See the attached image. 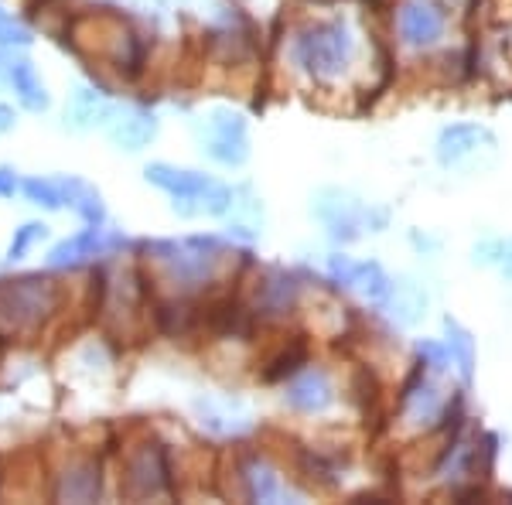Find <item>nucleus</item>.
Returning <instances> with one entry per match:
<instances>
[{"mask_svg": "<svg viewBox=\"0 0 512 505\" xmlns=\"http://www.w3.org/2000/svg\"><path fill=\"white\" fill-rule=\"evenodd\" d=\"M0 21H7V18H4V7H0Z\"/></svg>", "mask_w": 512, "mask_h": 505, "instance_id": "30", "label": "nucleus"}, {"mask_svg": "<svg viewBox=\"0 0 512 505\" xmlns=\"http://www.w3.org/2000/svg\"><path fill=\"white\" fill-rule=\"evenodd\" d=\"M0 45L4 48H24V45H31V35L24 28H14V24H7V21H0Z\"/></svg>", "mask_w": 512, "mask_h": 505, "instance_id": "26", "label": "nucleus"}, {"mask_svg": "<svg viewBox=\"0 0 512 505\" xmlns=\"http://www.w3.org/2000/svg\"><path fill=\"white\" fill-rule=\"evenodd\" d=\"M21 188H24V195H28L31 202H35V205H45V209H62V205H65V195H62V185H59V181L28 178Z\"/></svg>", "mask_w": 512, "mask_h": 505, "instance_id": "23", "label": "nucleus"}, {"mask_svg": "<svg viewBox=\"0 0 512 505\" xmlns=\"http://www.w3.org/2000/svg\"><path fill=\"white\" fill-rule=\"evenodd\" d=\"M444 328H448V349L451 355L458 359V369H461V376H472V369H475V349H472V338H468V331L461 328V325H454V321L448 318L444 321Z\"/></svg>", "mask_w": 512, "mask_h": 505, "instance_id": "22", "label": "nucleus"}, {"mask_svg": "<svg viewBox=\"0 0 512 505\" xmlns=\"http://www.w3.org/2000/svg\"><path fill=\"white\" fill-rule=\"evenodd\" d=\"M14 192H18V175L11 168H0V195L11 198Z\"/></svg>", "mask_w": 512, "mask_h": 505, "instance_id": "27", "label": "nucleus"}, {"mask_svg": "<svg viewBox=\"0 0 512 505\" xmlns=\"http://www.w3.org/2000/svg\"><path fill=\"white\" fill-rule=\"evenodd\" d=\"M120 492L127 499H158L171 492V465L168 451L158 441H144L127 451L120 468Z\"/></svg>", "mask_w": 512, "mask_h": 505, "instance_id": "6", "label": "nucleus"}, {"mask_svg": "<svg viewBox=\"0 0 512 505\" xmlns=\"http://www.w3.org/2000/svg\"><path fill=\"white\" fill-rule=\"evenodd\" d=\"M99 495V461L79 458L59 475L55 499L59 502H93Z\"/></svg>", "mask_w": 512, "mask_h": 505, "instance_id": "10", "label": "nucleus"}, {"mask_svg": "<svg viewBox=\"0 0 512 505\" xmlns=\"http://www.w3.org/2000/svg\"><path fill=\"white\" fill-rule=\"evenodd\" d=\"M144 175L151 185H158L164 192L175 195V209L185 215H192V212L222 215L229 209V202H233V192H229V188L216 185V181L198 175V171L171 168V164H147Z\"/></svg>", "mask_w": 512, "mask_h": 505, "instance_id": "5", "label": "nucleus"}, {"mask_svg": "<svg viewBox=\"0 0 512 505\" xmlns=\"http://www.w3.org/2000/svg\"><path fill=\"white\" fill-rule=\"evenodd\" d=\"M11 127H14V110H11V106L0 103V134H7Z\"/></svg>", "mask_w": 512, "mask_h": 505, "instance_id": "28", "label": "nucleus"}, {"mask_svg": "<svg viewBox=\"0 0 512 505\" xmlns=\"http://www.w3.org/2000/svg\"><path fill=\"white\" fill-rule=\"evenodd\" d=\"M297 301V280L291 273H270L256 291V311L260 314H287Z\"/></svg>", "mask_w": 512, "mask_h": 505, "instance_id": "13", "label": "nucleus"}, {"mask_svg": "<svg viewBox=\"0 0 512 505\" xmlns=\"http://www.w3.org/2000/svg\"><path fill=\"white\" fill-rule=\"evenodd\" d=\"M352 48H355V41H352L345 24L318 21L294 38V59L304 72H308V76L332 79V76H342V72L349 69Z\"/></svg>", "mask_w": 512, "mask_h": 505, "instance_id": "4", "label": "nucleus"}, {"mask_svg": "<svg viewBox=\"0 0 512 505\" xmlns=\"http://www.w3.org/2000/svg\"><path fill=\"white\" fill-rule=\"evenodd\" d=\"M212 144H209V154L216 157L222 164H243L246 161V127L243 120L233 117V113H216L212 120Z\"/></svg>", "mask_w": 512, "mask_h": 505, "instance_id": "12", "label": "nucleus"}, {"mask_svg": "<svg viewBox=\"0 0 512 505\" xmlns=\"http://www.w3.org/2000/svg\"><path fill=\"white\" fill-rule=\"evenodd\" d=\"M154 130H158V123H154L151 113L137 110V113H130V117L117 120V127H113L110 134L120 147H127V151H140L144 144H151Z\"/></svg>", "mask_w": 512, "mask_h": 505, "instance_id": "18", "label": "nucleus"}, {"mask_svg": "<svg viewBox=\"0 0 512 505\" xmlns=\"http://www.w3.org/2000/svg\"><path fill=\"white\" fill-rule=\"evenodd\" d=\"M147 253L158 267L168 273V280L181 291L202 287L216 277L222 246L216 239H178V243H147Z\"/></svg>", "mask_w": 512, "mask_h": 505, "instance_id": "3", "label": "nucleus"}, {"mask_svg": "<svg viewBox=\"0 0 512 505\" xmlns=\"http://www.w3.org/2000/svg\"><path fill=\"white\" fill-rule=\"evenodd\" d=\"M45 233H48V229L41 226V222H28V226H21L18 233H14V239H11V250H7V260H21V256L28 253L31 246H35Z\"/></svg>", "mask_w": 512, "mask_h": 505, "instance_id": "24", "label": "nucleus"}, {"mask_svg": "<svg viewBox=\"0 0 512 505\" xmlns=\"http://www.w3.org/2000/svg\"><path fill=\"white\" fill-rule=\"evenodd\" d=\"M7 79H11L14 93H18V99L28 110H45L48 106V93H45V86H41V79L35 76V65L28 59H14L7 65Z\"/></svg>", "mask_w": 512, "mask_h": 505, "instance_id": "16", "label": "nucleus"}, {"mask_svg": "<svg viewBox=\"0 0 512 505\" xmlns=\"http://www.w3.org/2000/svg\"><path fill=\"white\" fill-rule=\"evenodd\" d=\"M59 311V287L41 273L0 280V338H35Z\"/></svg>", "mask_w": 512, "mask_h": 505, "instance_id": "2", "label": "nucleus"}, {"mask_svg": "<svg viewBox=\"0 0 512 505\" xmlns=\"http://www.w3.org/2000/svg\"><path fill=\"white\" fill-rule=\"evenodd\" d=\"M243 485H246V499H253V502H274L277 495H280V482H277V475H274V468L270 465H263L260 458H253V461H246L243 468Z\"/></svg>", "mask_w": 512, "mask_h": 505, "instance_id": "17", "label": "nucleus"}, {"mask_svg": "<svg viewBox=\"0 0 512 505\" xmlns=\"http://www.w3.org/2000/svg\"><path fill=\"white\" fill-rule=\"evenodd\" d=\"M332 400H335L332 383H328V376L321 369L301 372V376L287 386V403L301 413H321L332 407Z\"/></svg>", "mask_w": 512, "mask_h": 505, "instance_id": "11", "label": "nucleus"}, {"mask_svg": "<svg viewBox=\"0 0 512 505\" xmlns=\"http://www.w3.org/2000/svg\"><path fill=\"white\" fill-rule=\"evenodd\" d=\"M304 362H308V345H304V338H294L291 345H284V349L270 359V369L263 372V379H267V383H277V379H284L301 369Z\"/></svg>", "mask_w": 512, "mask_h": 505, "instance_id": "21", "label": "nucleus"}, {"mask_svg": "<svg viewBox=\"0 0 512 505\" xmlns=\"http://www.w3.org/2000/svg\"><path fill=\"white\" fill-rule=\"evenodd\" d=\"M502 270H506V277L512 280V243H506V250H502Z\"/></svg>", "mask_w": 512, "mask_h": 505, "instance_id": "29", "label": "nucleus"}, {"mask_svg": "<svg viewBox=\"0 0 512 505\" xmlns=\"http://www.w3.org/2000/svg\"><path fill=\"white\" fill-rule=\"evenodd\" d=\"M318 215L328 229H332L335 239H359L362 226L369 222V212L362 209L359 202H352L349 195L342 192H325L318 202Z\"/></svg>", "mask_w": 512, "mask_h": 505, "instance_id": "9", "label": "nucleus"}, {"mask_svg": "<svg viewBox=\"0 0 512 505\" xmlns=\"http://www.w3.org/2000/svg\"><path fill=\"white\" fill-rule=\"evenodd\" d=\"M106 117H110V103H106L99 93H93V89H79V93L72 96V103H69L72 127L86 130V127H93V123L106 120Z\"/></svg>", "mask_w": 512, "mask_h": 505, "instance_id": "20", "label": "nucleus"}, {"mask_svg": "<svg viewBox=\"0 0 512 505\" xmlns=\"http://www.w3.org/2000/svg\"><path fill=\"white\" fill-rule=\"evenodd\" d=\"M328 270H332V277L338 284L359 287L373 304H386L393 297V280L386 277L379 263H352L349 256H332Z\"/></svg>", "mask_w": 512, "mask_h": 505, "instance_id": "8", "label": "nucleus"}, {"mask_svg": "<svg viewBox=\"0 0 512 505\" xmlns=\"http://www.w3.org/2000/svg\"><path fill=\"white\" fill-rule=\"evenodd\" d=\"M482 140H492L482 127H475V123H458V127L444 130L441 140H437V157H441V164H458L461 157L472 154Z\"/></svg>", "mask_w": 512, "mask_h": 505, "instance_id": "14", "label": "nucleus"}, {"mask_svg": "<svg viewBox=\"0 0 512 505\" xmlns=\"http://www.w3.org/2000/svg\"><path fill=\"white\" fill-rule=\"evenodd\" d=\"M59 185H62L65 202H69L72 209L89 222V226H103V202H99V195L93 192V188L82 185V181H76V178H62Z\"/></svg>", "mask_w": 512, "mask_h": 505, "instance_id": "19", "label": "nucleus"}, {"mask_svg": "<svg viewBox=\"0 0 512 505\" xmlns=\"http://www.w3.org/2000/svg\"><path fill=\"white\" fill-rule=\"evenodd\" d=\"M99 250H103V229L89 226L86 233H79V236H72L55 246V250L48 253V263H52V267H76V263L89 260V256H96Z\"/></svg>", "mask_w": 512, "mask_h": 505, "instance_id": "15", "label": "nucleus"}, {"mask_svg": "<svg viewBox=\"0 0 512 505\" xmlns=\"http://www.w3.org/2000/svg\"><path fill=\"white\" fill-rule=\"evenodd\" d=\"M396 31L403 45L431 48L444 35V7L437 0H407L396 14Z\"/></svg>", "mask_w": 512, "mask_h": 505, "instance_id": "7", "label": "nucleus"}, {"mask_svg": "<svg viewBox=\"0 0 512 505\" xmlns=\"http://www.w3.org/2000/svg\"><path fill=\"white\" fill-rule=\"evenodd\" d=\"M420 359H424V366L431 372H444L448 369V352L441 349L437 342H420Z\"/></svg>", "mask_w": 512, "mask_h": 505, "instance_id": "25", "label": "nucleus"}, {"mask_svg": "<svg viewBox=\"0 0 512 505\" xmlns=\"http://www.w3.org/2000/svg\"><path fill=\"white\" fill-rule=\"evenodd\" d=\"M69 45L76 48L86 62L113 65L123 79L137 76L140 65H144V45L134 35L127 21L120 14L110 11H89L72 18L69 24Z\"/></svg>", "mask_w": 512, "mask_h": 505, "instance_id": "1", "label": "nucleus"}]
</instances>
